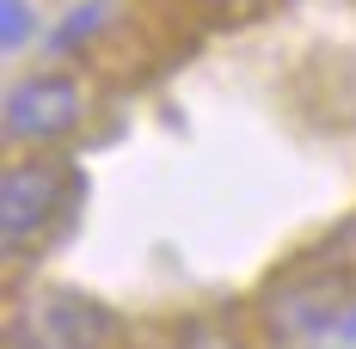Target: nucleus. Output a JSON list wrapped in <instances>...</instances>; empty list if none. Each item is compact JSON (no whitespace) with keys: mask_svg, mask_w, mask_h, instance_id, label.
I'll use <instances>...</instances> for the list:
<instances>
[{"mask_svg":"<svg viewBox=\"0 0 356 349\" xmlns=\"http://www.w3.org/2000/svg\"><path fill=\"white\" fill-rule=\"evenodd\" d=\"M80 123V86L68 74H31L6 92V135L13 141H56Z\"/></svg>","mask_w":356,"mask_h":349,"instance_id":"20e7f679","label":"nucleus"},{"mask_svg":"<svg viewBox=\"0 0 356 349\" xmlns=\"http://www.w3.org/2000/svg\"><path fill=\"white\" fill-rule=\"evenodd\" d=\"M344 300H350V276L332 270V264H320V257H307L295 276H283L270 288L264 318H270V331L301 337V331H325L332 318L344 313Z\"/></svg>","mask_w":356,"mask_h":349,"instance_id":"f03ea898","label":"nucleus"},{"mask_svg":"<svg viewBox=\"0 0 356 349\" xmlns=\"http://www.w3.org/2000/svg\"><path fill=\"white\" fill-rule=\"evenodd\" d=\"M68 196H74V172L62 160H19L0 178V245L6 251L37 245L68 214Z\"/></svg>","mask_w":356,"mask_h":349,"instance_id":"f257e3e1","label":"nucleus"},{"mask_svg":"<svg viewBox=\"0 0 356 349\" xmlns=\"http://www.w3.org/2000/svg\"><path fill=\"white\" fill-rule=\"evenodd\" d=\"M172 349H246L227 325H209V318H197V325H184L172 337Z\"/></svg>","mask_w":356,"mask_h":349,"instance_id":"39448f33","label":"nucleus"},{"mask_svg":"<svg viewBox=\"0 0 356 349\" xmlns=\"http://www.w3.org/2000/svg\"><path fill=\"white\" fill-rule=\"evenodd\" d=\"M215 12H227V19H252V12H264V6H277V0H203Z\"/></svg>","mask_w":356,"mask_h":349,"instance_id":"6e6552de","label":"nucleus"},{"mask_svg":"<svg viewBox=\"0 0 356 349\" xmlns=\"http://www.w3.org/2000/svg\"><path fill=\"white\" fill-rule=\"evenodd\" d=\"M314 257H320V264H332V270H344V276L356 282V221H344V227H338V233H332Z\"/></svg>","mask_w":356,"mask_h":349,"instance_id":"423d86ee","label":"nucleus"},{"mask_svg":"<svg viewBox=\"0 0 356 349\" xmlns=\"http://www.w3.org/2000/svg\"><path fill=\"white\" fill-rule=\"evenodd\" d=\"M6 6V25H0V43L13 49V43H25V31H31V12H25V0H0Z\"/></svg>","mask_w":356,"mask_h":349,"instance_id":"0eeeda50","label":"nucleus"},{"mask_svg":"<svg viewBox=\"0 0 356 349\" xmlns=\"http://www.w3.org/2000/svg\"><path fill=\"white\" fill-rule=\"evenodd\" d=\"M19 337L25 349H111L117 325L86 294H37L19 318Z\"/></svg>","mask_w":356,"mask_h":349,"instance_id":"7ed1b4c3","label":"nucleus"}]
</instances>
